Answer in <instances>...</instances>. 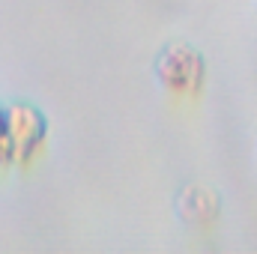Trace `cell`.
Here are the masks:
<instances>
[{"label":"cell","mask_w":257,"mask_h":254,"mask_svg":"<svg viewBox=\"0 0 257 254\" xmlns=\"http://www.w3.org/2000/svg\"><path fill=\"white\" fill-rule=\"evenodd\" d=\"M48 141V123L39 114V108L27 102H15L3 108V144L9 165H30Z\"/></svg>","instance_id":"obj_1"},{"label":"cell","mask_w":257,"mask_h":254,"mask_svg":"<svg viewBox=\"0 0 257 254\" xmlns=\"http://www.w3.org/2000/svg\"><path fill=\"white\" fill-rule=\"evenodd\" d=\"M156 78L159 84L183 99H192L206 84V63L203 57L186 42H171L156 57Z\"/></svg>","instance_id":"obj_2"},{"label":"cell","mask_w":257,"mask_h":254,"mask_svg":"<svg viewBox=\"0 0 257 254\" xmlns=\"http://www.w3.org/2000/svg\"><path fill=\"white\" fill-rule=\"evenodd\" d=\"M183 200L192 203L189 209L180 206V215L186 221H192V224H209V221H215V215H218V197H215V191L192 186V189L183 191Z\"/></svg>","instance_id":"obj_3"}]
</instances>
